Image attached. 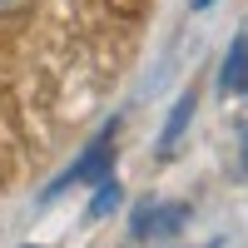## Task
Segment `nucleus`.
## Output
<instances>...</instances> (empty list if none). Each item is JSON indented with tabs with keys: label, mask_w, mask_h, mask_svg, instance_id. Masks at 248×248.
Returning a JSON list of instances; mask_svg holds the SVG:
<instances>
[{
	"label": "nucleus",
	"mask_w": 248,
	"mask_h": 248,
	"mask_svg": "<svg viewBox=\"0 0 248 248\" xmlns=\"http://www.w3.org/2000/svg\"><path fill=\"white\" fill-rule=\"evenodd\" d=\"M114 129H119V119H114L109 129L99 134V139L90 144V149L79 154V159L70 164V169H65V174H60V179L50 184V189H45V194H40V199H45V203H55L65 189H79V184H99V179H109V174H114Z\"/></svg>",
	"instance_id": "f257e3e1"
},
{
	"label": "nucleus",
	"mask_w": 248,
	"mask_h": 248,
	"mask_svg": "<svg viewBox=\"0 0 248 248\" xmlns=\"http://www.w3.org/2000/svg\"><path fill=\"white\" fill-rule=\"evenodd\" d=\"M184 223H189V203H174V199H139L134 214H129V233L139 243H164L184 233Z\"/></svg>",
	"instance_id": "f03ea898"
},
{
	"label": "nucleus",
	"mask_w": 248,
	"mask_h": 248,
	"mask_svg": "<svg viewBox=\"0 0 248 248\" xmlns=\"http://www.w3.org/2000/svg\"><path fill=\"white\" fill-rule=\"evenodd\" d=\"M218 85L229 90V94H243L248 99V30L233 35L229 55H223V70H218Z\"/></svg>",
	"instance_id": "7ed1b4c3"
},
{
	"label": "nucleus",
	"mask_w": 248,
	"mask_h": 248,
	"mask_svg": "<svg viewBox=\"0 0 248 248\" xmlns=\"http://www.w3.org/2000/svg\"><path fill=\"white\" fill-rule=\"evenodd\" d=\"M194 105H199V94H194V90H184V94L174 99L169 119H164V134H159V149H164V154H169V149H179L184 129H189V124H194Z\"/></svg>",
	"instance_id": "20e7f679"
},
{
	"label": "nucleus",
	"mask_w": 248,
	"mask_h": 248,
	"mask_svg": "<svg viewBox=\"0 0 248 248\" xmlns=\"http://www.w3.org/2000/svg\"><path fill=\"white\" fill-rule=\"evenodd\" d=\"M119 203H124V189H119V179L109 174V179H99V184H94V199H90L85 218H90V223H99V218H109Z\"/></svg>",
	"instance_id": "39448f33"
},
{
	"label": "nucleus",
	"mask_w": 248,
	"mask_h": 248,
	"mask_svg": "<svg viewBox=\"0 0 248 248\" xmlns=\"http://www.w3.org/2000/svg\"><path fill=\"white\" fill-rule=\"evenodd\" d=\"M30 0H0V15H15V10H25Z\"/></svg>",
	"instance_id": "423d86ee"
},
{
	"label": "nucleus",
	"mask_w": 248,
	"mask_h": 248,
	"mask_svg": "<svg viewBox=\"0 0 248 248\" xmlns=\"http://www.w3.org/2000/svg\"><path fill=\"white\" fill-rule=\"evenodd\" d=\"M189 5H194V10H209V5H214V0H189Z\"/></svg>",
	"instance_id": "0eeeda50"
},
{
	"label": "nucleus",
	"mask_w": 248,
	"mask_h": 248,
	"mask_svg": "<svg viewBox=\"0 0 248 248\" xmlns=\"http://www.w3.org/2000/svg\"><path fill=\"white\" fill-rule=\"evenodd\" d=\"M243 169H248V139H243Z\"/></svg>",
	"instance_id": "6e6552de"
},
{
	"label": "nucleus",
	"mask_w": 248,
	"mask_h": 248,
	"mask_svg": "<svg viewBox=\"0 0 248 248\" xmlns=\"http://www.w3.org/2000/svg\"><path fill=\"white\" fill-rule=\"evenodd\" d=\"M25 248H45V243H25Z\"/></svg>",
	"instance_id": "1a4fd4ad"
}]
</instances>
